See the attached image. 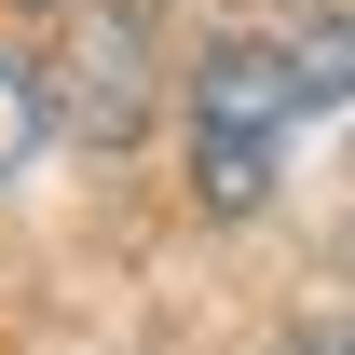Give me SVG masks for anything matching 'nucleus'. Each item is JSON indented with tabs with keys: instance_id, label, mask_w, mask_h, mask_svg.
I'll return each instance as SVG.
<instances>
[{
	"instance_id": "f03ea898",
	"label": "nucleus",
	"mask_w": 355,
	"mask_h": 355,
	"mask_svg": "<svg viewBox=\"0 0 355 355\" xmlns=\"http://www.w3.org/2000/svg\"><path fill=\"white\" fill-rule=\"evenodd\" d=\"M137 42H150V28H137L123 0H96L83 28H69V55H83V69H69V123H83V137H110V150H123V137H137V110H150Z\"/></svg>"
},
{
	"instance_id": "f257e3e1",
	"label": "nucleus",
	"mask_w": 355,
	"mask_h": 355,
	"mask_svg": "<svg viewBox=\"0 0 355 355\" xmlns=\"http://www.w3.org/2000/svg\"><path fill=\"white\" fill-rule=\"evenodd\" d=\"M301 110L314 96L287 69V42H205V69H191V191H205V219H246L273 191V150H287Z\"/></svg>"
},
{
	"instance_id": "7ed1b4c3",
	"label": "nucleus",
	"mask_w": 355,
	"mask_h": 355,
	"mask_svg": "<svg viewBox=\"0 0 355 355\" xmlns=\"http://www.w3.org/2000/svg\"><path fill=\"white\" fill-rule=\"evenodd\" d=\"M28 150H42V83H28V69L0 55V178L28 164Z\"/></svg>"
},
{
	"instance_id": "20e7f679",
	"label": "nucleus",
	"mask_w": 355,
	"mask_h": 355,
	"mask_svg": "<svg viewBox=\"0 0 355 355\" xmlns=\"http://www.w3.org/2000/svg\"><path fill=\"white\" fill-rule=\"evenodd\" d=\"M287 355H355V342H342V328H328V342H287Z\"/></svg>"
}]
</instances>
